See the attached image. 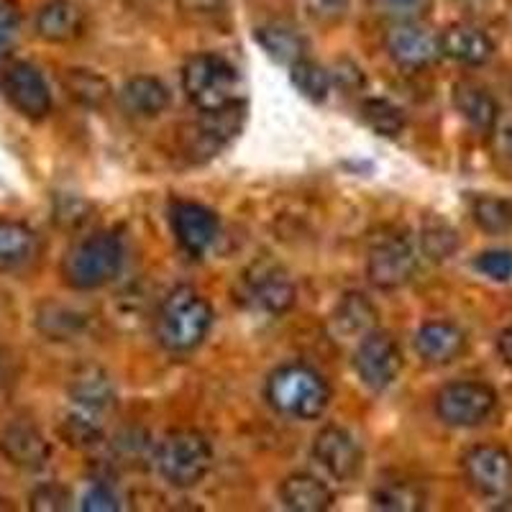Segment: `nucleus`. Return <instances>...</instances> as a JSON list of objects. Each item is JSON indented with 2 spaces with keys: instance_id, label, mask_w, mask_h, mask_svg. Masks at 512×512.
<instances>
[{
  "instance_id": "a878e982",
  "label": "nucleus",
  "mask_w": 512,
  "mask_h": 512,
  "mask_svg": "<svg viewBox=\"0 0 512 512\" xmlns=\"http://www.w3.org/2000/svg\"><path fill=\"white\" fill-rule=\"evenodd\" d=\"M369 500H372L374 510L420 512L425 510L428 495H425L423 484L413 482V479H384L372 489Z\"/></svg>"
},
{
  "instance_id": "4468645a",
  "label": "nucleus",
  "mask_w": 512,
  "mask_h": 512,
  "mask_svg": "<svg viewBox=\"0 0 512 512\" xmlns=\"http://www.w3.org/2000/svg\"><path fill=\"white\" fill-rule=\"evenodd\" d=\"M384 49L397 67L410 72L425 70L441 57L438 36L431 34L420 21H392L384 34Z\"/></svg>"
},
{
  "instance_id": "e433bc0d",
  "label": "nucleus",
  "mask_w": 512,
  "mask_h": 512,
  "mask_svg": "<svg viewBox=\"0 0 512 512\" xmlns=\"http://www.w3.org/2000/svg\"><path fill=\"white\" fill-rule=\"evenodd\" d=\"M303 6L313 24L331 29L349 16L351 0H303Z\"/></svg>"
},
{
  "instance_id": "37998d69",
  "label": "nucleus",
  "mask_w": 512,
  "mask_h": 512,
  "mask_svg": "<svg viewBox=\"0 0 512 512\" xmlns=\"http://www.w3.org/2000/svg\"><path fill=\"white\" fill-rule=\"evenodd\" d=\"M497 351H500L502 361H505L507 367H512V326H507L500 333V338H497Z\"/></svg>"
},
{
  "instance_id": "1a4fd4ad",
  "label": "nucleus",
  "mask_w": 512,
  "mask_h": 512,
  "mask_svg": "<svg viewBox=\"0 0 512 512\" xmlns=\"http://www.w3.org/2000/svg\"><path fill=\"white\" fill-rule=\"evenodd\" d=\"M464 477L479 497L492 502L512 497V454L502 446L482 443L469 448L461 459Z\"/></svg>"
},
{
  "instance_id": "c85d7f7f",
  "label": "nucleus",
  "mask_w": 512,
  "mask_h": 512,
  "mask_svg": "<svg viewBox=\"0 0 512 512\" xmlns=\"http://www.w3.org/2000/svg\"><path fill=\"white\" fill-rule=\"evenodd\" d=\"M290 82L292 88L303 95L305 100H310V103H323L331 95L333 77L323 64H318L310 57H303L290 64Z\"/></svg>"
},
{
  "instance_id": "7ed1b4c3",
  "label": "nucleus",
  "mask_w": 512,
  "mask_h": 512,
  "mask_svg": "<svg viewBox=\"0 0 512 512\" xmlns=\"http://www.w3.org/2000/svg\"><path fill=\"white\" fill-rule=\"evenodd\" d=\"M123 269V244L116 233L95 231L70 246L62 259V280L72 290L88 292L108 285Z\"/></svg>"
},
{
  "instance_id": "cd10ccee",
  "label": "nucleus",
  "mask_w": 512,
  "mask_h": 512,
  "mask_svg": "<svg viewBox=\"0 0 512 512\" xmlns=\"http://www.w3.org/2000/svg\"><path fill=\"white\" fill-rule=\"evenodd\" d=\"M62 88L67 90V95H70L77 105H82V108H93V111L103 108L113 95L111 82L105 80L103 75H98V72L93 70H80V67L64 72Z\"/></svg>"
},
{
  "instance_id": "72a5a7b5",
  "label": "nucleus",
  "mask_w": 512,
  "mask_h": 512,
  "mask_svg": "<svg viewBox=\"0 0 512 512\" xmlns=\"http://www.w3.org/2000/svg\"><path fill=\"white\" fill-rule=\"evenodd\" d=\"M175 8L195 26H223L231 16V0H175Z\"/></svg>"
},
{
  "instance_id": "393cba45",
  "label": "nucleus",
  "mask_w": 512,
  "mask_h": 512,
  "mask_svg": "<svg viewBox=\"0 0 512 512\" xmlns=\"http://www.w3.org/2000/svg\"><path fill=\"white\" fill-rule=\"evenodd\" d=\"M280 502L292 512H326L333 507V492L313 474H290L280 484Z\"/></svg>"
},
{
  "instance_id": "6e6552de",
  "label": "nucleus",
  "mask_w": 512,
  "mask_h": 512,
  "mask_svg": "<svg viewBox=\"0 0 512 512\" xmlns=\"http://www.w3.org/2000/svg\"><path fill=\"white\" fill-rule=\"evenodd\" d=\"M351 364L364 387H369L372 392H384L400 379L405 356L390 333L372 331L356 344Z\"/></svg>"
},
{
  "instance_id": "79ce46f5",
  "label": "nucleus",
  "mask_w": 512,
  "mask_h": 512,
  "mask_svg": "<svg viewBox=\"0 0 512 512\" xmlns=\"http://www.w3.org/2000/svg\"><path fill=\"white\" fill-rule=\"evenodd\" d=\"M18 31V11L13 3L8 0H0V52L8 49V44L13 41Z\"/></svg>"
},
{
  "instance_id": "c03bdc74",
  "label": "nucleus",
  "mask_w": 512,
  "mask_h": 512,
  "mask_svg": "<svg viewBox=\"0 0 512 512\" xmlns=\"http://www.w3.org/2000/svg\"><path fill=\"white\" fill-rule=\"evenodd\" d=\"M11 384H13L11 361H8L6 356L0 354V397L8 395V390H11Z\"/></svg>"
},
{
  "instance_id": "4be33fe9",
  "label": "nucleus",
  "mask_w": 512,
  "mask_h": 512,
  "mask_svg": "<svg viewBox=\"0 0 512 512\" xmlns=\"http://www.w3.org/2000/svg\"><path fill=\"white\" fill-rule=\"evenodd\" d=\"M451 100H454L456 113H459L474 131H479V134H489V131L497 126L500 105L492 98V93H489L487 88H482V85H477V82H456Z\"/></svg>"
},
{
  "instance_id": "7c9ffc66",
  "label": "nucleus",
  "mask_w": 512,
  "mask_h": 512,
  "mask_svg": "<svg viewBox=\"0 0 512 512\" xmlns=\"http://www.w3.org/2000/svg\"><path fill=\"white\" fill-rule=\"evenodd\" d=\"M472 221L489 236H505L512 231V200L477 195L472 200Z\"/></svg>"
},
{
  "instance_id": "a18cd8bd",
  "label": "nucleus",
  "mask_w": 512,
  "mask_h": 512,
  "mask_svg": "<svg viewBox=\"0 0 512 512\" xmlns=\"http://www.w3.org/2000/svg\"><path fill=\"white\" fill-rule=\"evenodd\" d=\"M502 146H505V154L512 159V126L505 128V136H502Z\"/></svg>"
},
{
  "instance_id": "412c9836",
  "label": "nucleus",
  "mask_w": 512,
  "mask_h": 512,
  "mask_svg": "<svg viewBox=\"0 0 512 512\" xmlns=\"http://www.w3.org/2000/svg\"><path fill=\"white\" fill-rule=\"evenodd\" d=\"M36 36L49 44H70L85 29V13L72 0H49L34 21Z\"/></svg>"
},
{
  "instance_id": "2f4dec72",
  "label": "nucleus",
  "mask_w": 512,
  "mask_h": 512,
  "mask_svg": "<svg viewBox=\"0 0 512 512\" xmlns=\"http://www.w3.org/2000/svg\"><path fill=\"white\" fill-rule=\"evenodd\" d=\"M59 436L70 443L72 448L80 451H90V448L100 446L105 438V423L103 420L85 415L80 410L70 408V413L59 420Z\"/></svg>"
},
{
  "instance_id": "ddd939ff",
  "label": "nucleus",
  "mask_w": 512,
  "mask_h": 512,
  "mask_svg": "<svg viewBox=\"0 0 512 512\" xmlns=\"http://www.w3.org/2000/svg\"><path fill=\"white\" fill-rule=\"evenodd\" d=\"M167 218L177 244L192 256H203L205 251L213 249V244L221 236V218L208 205L177 200V203L169 205Z\"/></svg>"
},
{
  "instance_id": "f3484780",
  "label": "nucleus",
  "mask_w": 512,
  "mask_h": 512,
  "mask_svg": "<svg viewBox=\"0 0 512 512\" xmlns=\"http://www.w3.org/2000/svg\"><path fill=\"white\" fill-rule=\"evenodd\" d=\"M67 395H70L72 408L85 415H93L103 423L116 413V387L111 384L108 374L95 367L82 369L80 374H75L72 382L67 384Z\"/></svg>"
},
{
  "instance_id": "f704fd0d",
  "label": "nucleus",
  "mask_w": 512,
  "mask_h": 512,
  "mask_svg": "<svg viewBox=\"0 0 512 512\" xmlns=\"http://www.w3.org/2000/svg\"><path fill=\"white\" fill-rule=\"evenodd\" d=\"M54 223H57L62 231H82L88 228L93 221V205L88 200L77 198V195H57L54 198Z\"/></svg>"
},
{
  "instance_id": "6ab92c4d",
  "label": "nucleus",
  "mask_w": 512,
  "mask_h": 512,
  "mask_svg": "<svg viewBox=\"0 0 512 512\" xmlns=\"http://www.w3.org/2000/svg\"><path fill=\"white\" fill-rule=\"evenodd\" d=\"M118 105L121 111L131 118H159L169 105H172V93L159 77L154 75H136L123 82L118 93Z\"/></svg>"
},
{
  "instance_id": "c756f323",
  "label": "nucleus",
  "mask_w": 512,
  "mask_h": 512,
  "mask_svg": "<svg viewBox=\"0 0 512 512\" xmlns=\"http://www.w3.org/2000/svg\"><path fill=\"white\" fill-rule=\"evenodd\" d=\"M361 118L382 139H397L408 126V118L400 105L387 98H369L361 105Z\"/></svg>"
},
{
  "instance_id": "58836bf2",
  "label": "nucleus",
  "mask_w": 512,
  "mask_h": 512,
  "mask_svg": "<svg viewBox=\"0 0 512 512\" xmlns=\"http://www.w3.org/2000/svg\"><path fill=\"white\" fill-rule=\"evenodd\" d=\"M474 269L484 274L492 282H510L512 280V251L489 249L474 259Z\"/></svg>"
},
{
  "instance_id": "f257e3e1",
  "label": "nucleus",
  "mask_w": 512,
  "mask_h": 512,
  "mask_svg": "<svg viewBox=\"0 0 512 512\" xmlns=\"http://www.w3.org/2000/svg\"><path fill=\"white\" fill-rule=\"evenodd\" d=\"M213 328V305L192 287L169 292L154 315V336L167 351L187 354L198 349Z\"/></svg>"
},
{
  "instance_id": "c9c22d12",
  "label": "nucleus",
  "mask_w": 512,
  "mask_h": 512,
  "mask_svg": "<svg viewBox=\"0 0 512 512\" xmlns=\"http://www.w3.org/2000/svg\"><path fill=\"white\" fill-rule=\"evenodd\" d=\"M379 16L390 21H420L431 11V0H369Z\"/></svg>"
},
{
  "instance_id": "5701e85b",
  "label": "nucleus",
  "mask_w": 512,
  "mask_h": 512,
  "mask_svg": "<svg viewBox=\"0 0 512 512\" xmlns=\"http://www.w3.org/2000/svg\"><path fill=\"white\" fill-rule=\"evenodd\" d=\"M39 259V236L26 223L0 221V274L29 269Z\"/></svg>"
},
{
  "instance_id": "9b49d317",
  "label": "nucleus",
  "mask_w": 512,
  "mask_h": 512,
  "mask_svg": "<svg viewBox=\"0 0 512 512\" xmlns=\"http://www.w3.org/2000/svg\"><path fill=\"white\" fill-rule=\"evenodd\" d=\"M415 269H418V256L405 236L387 233L369 246L367 277L377 290H400L413 280Z\"/></svg>"
},
{
  "instance_id": "9d476101",
  "label": "nucleus",
  "mask_w": 512,
  "mask_h": 512,
  "mask_svg": "<svg viewBox=\"0 0 512 512\" xmlns=\"http://www.w3.org/2000/svg\"><path fill=\"white\" fill-rule=\"evenodd\" d=\"M0 95L18 116L41 121L52 113V90L31 62H11L0 72Z\"/></svg>"
},
{
  "instance_id": "2eb2a0df",
  "label": "nucleus",
  "mask_w": 512,
  "mask_h": 512,
  "mask_svg": "<svg viewBox=\"0 0 512 512\" xmlns=\"http://www.w3.org/2000/svg\"><path fill=\"white\" fill-rule=\"evenodd\" d=\"M313 459L318 461L336 482H351L364 469V451L346 428L326 425L313 441Z\"/></svg>"
},
{
  "instance_id": "473e14b6",
  "label": "nucleus",
  "mask_w": 512,
  "mask_h": 512,
  "mask_svg": "<svg viewBox=\"0 0 512 512\" xmlns=\"http://www.w3.org/2000/svg\"><path fill=\"white\" fill-rule=\"evenodd\" d=\"M420 249L431 262H446L448 256L459 251V231L438 216L425 218L420 228Z\"/></svg>"
},
{
  "instance_id": "f03ea898",
  "label": "nucleus",
  "mask_w": 512,
  "mask_h": 512,
  "mask_svg": "<svg viewBox=\"0 0 512 512\" xmlns=\"http://www.w3.org/2000/svg\"><path fill=\"white\" fill-rule=\"evenodd\" d=\"M182 90L200 113L244 103V80L226 57L216 52L192 54L182 67Z\"/></svg>"
},
{
  "instance_id": "a211bd4d",
  "label": "nucleus",
  "mask_w": 512,
  "mask_h": 512,
  "mask_svg": "<svg viewBox=\"0 0 512 512\" xmlns=\"http://www.w3.org/2000/svg\"><path fill=\"white\" fill-rule=\"evenodd\" d=\"M328 323H331V333L338 341H356L359 344L367 333L377 331L379 310L364 292H346L336 303V308L331 310Z\"/></svg>"
},
{
  "instance_id": "bb28decb",
  "label": "nucleus",
  "mask_w": 512,
  "mask_h": 512,
  "mask_svg": "<svg viewBox=\"0 0 512 512\" xmlns=\"http://www.w3.org/2000/svg\"><path fill=\"white\" fill-rule=\"evenodd\" d=\"M256 44L267 52L269 59H274L277 64H287L290 67L297 59L308 57V44L295 29L285 24H264L254 31Z\"/></svg>"
},
{
  "instance_id": "a19ab883",
  "label": "nucleus",
  "mask_w": 512,
  "mask_h": 512,
  "mask_svg": "<svg viewBox=\"0 0 512 512\" xmlns=\"http://www.w3.org/2000/svg\"><path fill=\"white\" fill-rule=\"evenodd\" d=\"M333 82L336 85H341L344 90H349V93H356V90L364 88V72L359 70V64H354L351 59H341V62L333 67Z\"/></svg>"
},
{
  "instance_id": "aec40b11",
  "label": "nucleus",
  "mask_w": 512,
  "mask_h": 512,
  "mask_svg": "<svg viewBox=\"0 0 512 512\" xmlns=\"http://www.w3.org/2000/svg\"><path fill=\"white\" fill-rule=\"evenodd\" d=\"M441 57L454 59L466 67H482L495 54V44L482 29L472 24H451L438 34Z\"/></svg>"
},
{
  "instance_id": "4c0bfd02",
  "label": "nucleus",
  "mask_w": 512,
  "mask_h": 512,
  "mask_svg": "<svg viewBox=\"0 0 512 512\" xmlns=\"http://www.w3.org/2000/svg\"><path fill=\"white\" fill-rule=\"evenodd\" d=\"M72 495L70 489L62 487L57 482L39 484V487L31 492L29 507L34 512H59V510H70Z\"/></svg>"
},
{
  "instance_id": "f8f14e48",
  "label": "nucleus",
  "mask_w": 512,
  "mask_h": 512,
  "mask_svg": "<svg viewBox=\"0 0 512 512\" xmlns=\"http://www.w3.org/2000/svg\"><path fill=\"white\" fill-rule=\"evenodd\" d=\"M0 456L21 472H41L52 459V443L34 420L16 418L0 428Z\"/></svg>"
},
{
  "instance_id": "20e7f679",
  "label": "nucleus",
  "mask_w": 512,
  "mask_h": 512,
  "mask_svg": "<svg viewBox=\"0 0 512 512\" xmlns=\"http://www.w3.org/2000/svg\"><path fill=\"white\" fill-rule=\"evenodd\" d=\"M264 392L277 413L297 420L320 418L331 405V387L323 374L305 364H285L274 369Z\"/></svg>"
},
{
  "instance_id": "39448f33",
  "label": "nucleus",
  "mask_w": 512,
  "mask_h": 512,
  "mask_svg": "<svg viewBox=\"0 0 512 512\" xmlns=\"http://www.w3.org/2000/svg\"><path fill=\"white\" fill-rule=\"evenodd\" d=\"M154 464L169 487L192 489L208 477L213 466V446L195 428H175L159 441Z\"/></svg>"
},
{
  "instance_id": "0eeeda50",
  "label": "nucleus",
  "mask_w": 512,
  "mask_h": 512,
  "mask_svg": "<svg viewBox=\"0 0 512 512\" xmlns=\"http://www.w3.org/2000/svg\"><path fill=\"white\" fill-rule=\"evenodd\" d=\"M239 297L241 303L259 310V313L282 315L295 305L297 290L285 267L262 259L241 274Z\"/></svg>"
},
{
  "instance_id": "423d86ee",
  "label": "nucleus",
  "mask_w": 512,
  "mask_h": 512,
  "mask_svg": "<svg viewBox=\"0 0 512 512\" xmlns=\"http://www.w3.org/2000/svg\"><path fill=\"white\" fill-rule=\"evenodd\" d=\"M436 415L448 428H477L497 408V392L484 382L456 379L443 384L436 395Z\"/></svg>"
},
{
  "instance_id": "ea45409f",
  "label": "nucleus",
  "mask_w": 512,
  "mask_h": 512,
  "mask_svg": "<svg viewBox=\"0 0 512 512\" xmlns=\"http://www.w3.org/2000/svg\"><path fill=\"white\" fill-rule=\"evenodd\" d=\"M82 510L85 512H116L121 510L118 495L108 482H93L90 489L82 495Z\"/></svg>"
},
{
  "instance_id": "b1692460",
  "label": "nucleus",
  "mask_w": 512,
  "mask_h": 512,
  "mask_svg": "<svg viewBox=\"0 0 512 512\" xmlns=\"http://www.w3.org/2000/svg\"><path fill=\"white\" fill-rule=\"evenodd\" d=\"M36 331L47 336L49 341H75L82 333L88 331L90 315L82 313L80 308L59 300H44L39 303L34 315Z\"/></svg>"
},
{
  "instance_id": "dca6fc26",
  "label": "nucleus",
  "mask_w": 512,
  "mask_h": 512,
  "mask_svg": "<svg viewBox=\"0 0 512 512\" xmlns=\"http://www.w3.org/2000/svg\"><path fill=\"white\" fill-rule=\"evenodd\" d=\"M415 354L428 367H448L466 351V333L448 320H428L413 338Z\"/></svg>"
}]
</instances>
